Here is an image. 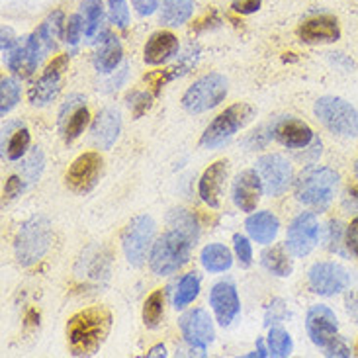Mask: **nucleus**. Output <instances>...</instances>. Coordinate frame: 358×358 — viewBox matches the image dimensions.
Returning <instances> with one entry per match:
<instances>
[{"mask_svg":"<svg viewBox=\"0 0 358 358\" xmlns=\"http://www.w3.org/2000/svg\"><path fill=\"white\" fill-rule=\"evenodd\" d=\"M0 85H2V87H0V114L6 116V114L12 112V110L16 108V104L20 102V92H22V88H20L18 80L12 77H4Z\"/></svg>","mask_w":358,"mask_h":358,"instance_id":"473e14b6","label":"nucleus"},{"mask_svg":"<svg viewBox=\"0 0 358 358\" xmlns=\"http://www.w3.org/2000/svg\"><path fill=\"white\" fill-rule=\"evenodd\" d=\"M122 129V116L116 108H104L102 112H98L96 120L92 124V141L96 143L100 149H112L116 143L117 136Z\"/></svg>","mask_w":358,"mask_h":358,"instance_id":"4be33fe9","label":"nucleus"},{"mask_svg":"<svg viewBox=\"0 0 358 358\" xmlns=\"http://www.w3.org/2000/svg\"><path fill=\"white\" fill-rule=\"evenodd\" d=\"M131 4H134V8L137 10L139 16H151L159 10L161 0H131Z\"/></svg>","mask_w":358,"mask_h":358,"instance_id":"c03bdc74","label":"nucleus"},{"mask_svg":"<svg viewBox=\"0 0 358 358\" xmlns=\"http://www.w3.org/2000/svg\"><path fill=\"white\" fill-rule=\"evenodd\" d=\"M102 165L104 161L96 151L78 155L65 175V184L69 190L75 194H88L90 190H94L102 175Z\"/></svg>","mask_w":358,"mask_h":358,"instance_id":"1a4fd4ad","label":"nucleus"},{"mask_svg":"<svg viewBox=\"0 0 358 358\" xmlns=\"http://www.w3.org/2000/svg\"><path fill=\"white\" fill-rule=\"evenodd\" d=\"M210 306H212L220 325H223V327L231 325L233 320L241 311V301H239L237 290L229 282H220L213 286L212 292H210Z\"/></svg>","mask_w":358,"mask_h":358,"instance_id":"a211bd4d","label":"nucleus"},{"mask_svg":"<svg viewBox=\"0 0 358 358\" xmlns=\"http://www.w3.org/2000/svg\"><path fill=\"white\" fill-rule=\"evenodd\" d=\"M345 245L355 257L358 259V217H355L350 225L347 227V233H345Z\"/></svg>","mask_w":358,"mask_h":358,"instance_id":"a19ab883","label":"nucleus"},{"mask_svg":"<svg viewBox=\"0 0 358 358\" xmlns=\"http://www.w3.org/2000/svg\"><path fill=\"white\" fill-rule=\"evenodd\" d=\"M355 175H357V178H358V161H357V165H355Z\"/></svg>","mask_w":358,"mask_h":358,"instance_id":"3c124183","label":"nucleus"},{"mask_svg":"<svg viewBox=\"0 0 358 358\" xmlns=\"http://www.w3.org/2000/svg\"><path fill=\"white\" fill-rule=\"evenodd\" d=\"M227 178V161H215L203 171L200 184H198V192L203 203H208L210 208L217 210L222 202L223 184Z\"/></svg>","mask_w":358,"mask_h":358,"instance_id":"aec40b11","label":"nucleus"},{"mask_svg":"<svg viewBox=\"0 0 358 358\" xmlns=\"http://www.w3.org/2000/svg\"><path fill=\"white\" fill-rule=\"evenodd\" d=\"M321 227L315 213L303 212L294 217V222L288 227V237H286V247L290 249L292 255L296 257H306L310 255L317 243H320Z\"/></svg>","mask_w":358,"mask_h":358,"instance_id":"9d476101","label":"nucleus"},{"mask_svg":"<svg viewBox=\"0 0 358 358\" xmlns=\"http://www.w3.org/2000/svg\"><path fill=\"white\" fill-rule=\"evenodd\" d=\"M339 175L329 166H311L296 180V198L308 208L325 210L337 196Z\"/></svg>","mask_w":358,"mask_h":358,"instance_id":"7ed1b4c3","label":"nucleus"},{"mask_svg":"<svg viewBox=\"0 0 358 358\" xmlns=\"http://www.w3.org/2000/svg\"><path fill=\"white\" fill-rule=\"evenodd\" d=\"M153 235H155V222L151 215H136L127 223L122 235V247L129 264L141 266L145 262Z\"/></svg>","mask_w":358,"mask_h":358,"instance_id":"6e6552de","label":"nucleus"},{"mask_svg":"<svg viewBox=\"0 0 358 358\" xmlns=\"http://www.w3.org/2000/svg\"><path fill=\"white\" fill-rule=\"evenodd\" d=\"M129 108L134 110V114H136V117H139L143 112H147L149 110V106H151V98L147 96V94H141V92H136L134 96H129Z\"/></svg>","mask_w":358,"mask_h":358,"instance_id":"37998d69","label":"nucleus"},{"mask_svg":"<svg viewBox=\"0 0 358 358\" xmlns=\"http://www.w3.org/2000/svg\"><path fill=\"white\" fill-rule=\"evenodd\" d=\"M147 357H166V349L163 345H157V347H153L147 352Z\"/></svg>","mask_w":358,"mask_h":358,"instance_id":"8fccbe9b","label":"nucleus"},{"mask_svg":"<svg viewBox=\"0 0 358 358\" xmlns=\"http://www.w3.org/2000/svg\"><path fill=\"white\" fill-rule=\"evenodd\" d=\"M306 331L315 347L327 349L339 337V320L331 308L317 303L311 306L306 315Z\"/></svg>","mask_w":358,"mask_h":358,"instance_id":"ddd939ff","label":"nucleus"},{"mask_svg":"<svg viewBox=\"0 0 358 358\" xmlns=\"http://www.w3.org/2000/svg\"><path fill=\"white\" fill-rule=\"evenodd\" d=\"M257 173L261 175L264 192L268 196H280L286 192L292 184V178H294L290 161L278 153L261 157L257 161Z\"/></svg>","mask_w":358,"mask_h":358,"instance_id":"9b49d317","label":"nucleus"},{"mask_svg":"<svg viewBox=\"0 0 358 358\" xmlns=\"http://www.w3.org/2000/svg\"><path fill=\"white\" fill-rule=\"evenodd\" d=\"M16 39L12 38V31L8 28H2V53H4V59L8 57V53L12 49L16 48Z\"/></svg>","mask_w":358,"mask_h":358,"instance_id":"de8ad7c7","label":"nucleus"},{"mask_svg":"<svg viewBox=\"0 0 358 358\" xmlns=\"http://www.w3.org/2000/svg\"><path fill=\"white\" fill-rule=\"evenodd\" d=\"M122 57H124V49L120 39L114 34H106L94 55V65L100 73H112L122 63Z\"/></svg>","mask_w":358,"mask_h":358,"instance_id":"393cba45","label":"nucleus"},{"mask_svg":"<svg viewBox=\"0 0 358 358\" xmlns=\"http://www.w3.org/2000/svg\"><path fill=\"white\" fill-rule=\"evenodd\" d=\"M352 352H350V349L347 347V343H343L341 341V337H337V339L331 343L329 347L325 349V357H350Z\"/></svg>","mask_w":358,"mask_h":358,"instance_id":"49530a36","label":"nucleus"},{"mask_svg":"<svg viewBox=\"0 0 358 358\" xmlns=\"http://www.w3.org/2000/svg\"><path fill=\"white\" fill-rule=\"evenodd\" d=\"M194 243H196V237L180 227H173L171 231L161 235L151 249V257H149L151 271L159 276H169L173 272L180 271L190 259Z\"/></svg>","mask_w":358,"mask_h":358,"instance_id":"f03ea898","label":"nucleus"},{"mask_svg":"<svg viewBox=\"0 0 358 358\" xmlns=\"http://www.w3.org/2000/svg\"><path fill=\"white\" fill-rule=\"evenodd\" d=\"M233 249H235V257H237L239 264L243 268H249L252 264V247L249 239L241 233L233 235Z\"/></svg>","mask_w":358,"mask_h":358,"instance_id":"4c0bfd02","label":"nucleus"},{"mask_svg":"<svg viewBox=\"0 0 358 358\" xmlns=\"http://www.w3.org/2000/svg\"><path fill=\"white\" fill-rule=\"evenodd\" d=\"M69 67V55H59L49 63L43 75L38 78V83L29 88V102L34 106H48L57 98L61 90V78Z\"/></svg>","mask_w":358,"mask_h":358,"instance_id":"2eb2a0df","label":"nucleus"},{"mask_svg":"<svg viewBox=\"0 0 358 358\" xmlns=\"http://www.w3.org/2000/svg\"><path fill=\"white\" fill-rule=\"evenodd\" d=\"M80 14L85 16V36L94 38L98 29L104 24V4L100 0H83L80 2Z\"/></svg>","mask_w":358,"mask_h":358,"instance_id":"c85d7f7f","label":"nucleus"},{"mask_svg":"<svg viewBox=\"0 0 358 358\" xmlns=\"http://www.w3.org/2000/svg\"><path fill=\"white\" fill-rule=\"evenodd\" d=\"M200 261H202V266L208 272H225L231 268L233 257L231 251L225 247V245H220V243H212L208 247H203L202 255H200Z\"/></svg>","mask_w":358,"mask_h":358,"instance_id":"bb28decb","label":"nucleus"},{"mask_svg":"<svg viewBox=\"0 0 358 358\" xmlns=\"http://www.w3.org/2000/svg\"><path fill=\"white\" fill-rule=\"evenodd\" d=\"M85 104V98L80 96V94H71V96L63 102V106L59 110V126H63L65 122H67V117L77 110L78 106H83Z\"/></svg>","mask_w":358,"mask_h":358,"instance_id":"ea45409f","label":"nucleus"},{"mask_svg":"<svg viewBox=\"0 0 358 358\" xmlns=\"http://www.w3.org/2000/svg\"><path fill=\"white\" fill-rule=\"evenodd\" d=\"M88 122H90V112H88V108L83 104V106H78L71 116L67 117V122L61 126L63 129V137H65V141L67 143H73L75 139L85 134V127L88 126Z\"/></svg>","mask_w":358,"mask_h":358,"instance_id":"2f4dec72","label":"nucleus"},{"mask_svg":"<svg viewBox=\"0 0 358 358\" xmlns=\"http://www.w3.org/2000/svg\"><path fill=\"white\" fill-rule=\"evenodd\" d=\"M194 0H163L161 8V24L178 28L192 18Z\"/></svg>","mask_w":358,"mask_h":358,"instance_id":"a878e982","label":"nucleus"},{"mask_svg":"<svg viewBox=\"0 0 358 358\" xmlns=\"http://www.w3.org/2000/svg\"><path fill=\"white\" fill-rule=\"evenodd\" d=\"M262 266L274 276L286 278L294 272V262H292L290 255L284 251L282 247H272L262 252Z\"/></svg>","mask_w":358,"mask_h":358,"instance_id":"cd10ccee","label":"nucleus"},{"mask_svg":"<svg viewBox=\"0 0 358 358\" xmlns=\"http://www.w3.org/2000/svg\"><path fill=\"white\" fill-rule=\"evenodd\" d=\"M357 355H358V343H357Z\"/></svg>","mask_w":358,"mask_h":358,"instance_id":"603ef678","label":"nucleus"},{"mask_svg":"<svg viewBox=\"0 0 358 358\" xmlns=\"http://www.w3.org/2000/svg\"><path fill=\"white\" fill-rule=\"evenodd\" d=\"M200 294V276L196 272H188L184 274L180 282H178V288L175 294V308L176 310H184L186 306H190Z\"/></svg>","mask_w":358,"mask_h":358,"instance_id":"c756f323","label":"nucleus"},{"mask_svg":"<svg viewBox=\"0 0 358 358\" xmlns=\"http://www.w3.org/2000/svg\"><path fill=\"white\" fill-rule=\"evenodd\" d=\"M108 16L110 22L120 29L129 26V6L127 0H108Z\"/></svg>","mask_w":358,"mask_h":358,"instance_id":"c9c22d12","label":"nucleus"},{"mask_svg":"<svg viewBox=\"0 0 358 358\" xmlns=\"http://www.w3.org/2000/svg\"><path fill=\"white\" fill-rule=\"evenodd\" d=\"M24 190V184L20 176H10L4 184V200H14L20 192Z\"/></svg>","mask_w":358,"mask_h":358,"instance_id":"a18cd8bd","label":"nucleus"},{"mask_svg":"<svg viewBox=\"0 0 358 358\" xmlns=\"http://www.w3.org/2000/svg\"><path fill=\"white\" fill-rule=\"evenodd\" d=\"M313 114L331 134L339 137H358V112L350 102L339 96H323L315 102Z\"/></svg>","mask_w":358,"mask_h":358,"instance_id":"39448f33","label":"nucleus"},{"mask_svg":"<svg viewBox=\"0 0 358 358\" xmlns=\"http://www.w3.org/2000/svg\"><path fill=\"white\" fill-rule=\"evenodd\" d=\"M43 165H45V159H43V153L39 151L38 147L29 153V157L26 159V163L22 166V173L26 176L28 182H36L41 173H43Z\"/></svg>","mask_w":358,"mask_h":358,"instance_id":"e433bc0d","label":"nucleus"},{"mask_svg":"<svg viewBox=\"0 0 358 358\" xmlns=\"http://www.w3.org/2000/svg\"><path fill=\"white\" fill-rule=\"evenodd\" d=\"M85 34V16L83 14H73L67 20V28H65V41L69 45H77L80 38Z\"/></svg>","mask_w":358,"mask_h":358,"instance_id":"58836bf2","label":"nucleus"},{"mask_svg":"<svg viewBox=\"0 0 358 358\" xmlns=\"http://www.w3.org/2000/svg\"><path fill=\"white\" fill-rule=\"evenodd\" d=\"M262 0H233V10L237 14H243V16H249V14H255L261 10Z\"/></svg>","mask_w":358,"mask_h":358,"instance_id":"79ce46f5","label":"nucleus"},{"mask_svg":"<svg viewBox=\"0 0 358 358\" xmlns=\"http://www.w3.org/2000/svg\"><path fill=\"white\" fill-rule=\"evenodd\" d=\"M298 38L310 45L333 43L341 39V26L335 16H315L306 20L298 28Z\"/></svg>","mask_w":358,"mask_h":358,"instance_id":"6ab92c4d","label":"nucleus"},{"mask_svg":"<svg viewBox=\"0 0 358 358\" xmlns=\"http://www.w3.org/2000/svg\"><path fill=\"white\" fill-rule=\"evenodd\" d=\"M178 53V38L169 29L155 31L151 38L147 39L145 49H143V59L147 65H163L169 59H173Z\"/></svg>","mask_w":358,"mask_h":358,"instance_id":"412c9836","label":"nucleus"},{"mask_svg":"<svg viewBox=\"0 0 358 358\" xmlns=\"http://www.w3.org/2000/svg\"><path fill=\"white\" fill-rule=\"evenodd\" d=\"M29 147V131L24 126H20L12 137H10L8 145L4 149V153L8 155L10 161H20L22 157L28 153Z\"/></svg>","mask_w":358,"mask_h":358,"instance_id":"f704fd0d","label":"nucleus"},{"mask_svg":"<svg viewBox=\"0 0 358 358\" xmlns=\"http://www.w3.org/2000/svg\"><path fill=\"white\" fill-rule=\"evenodd\" d=\"M347 313L358 325V292H352L347 296Z\"/></svg>","mask_w":358,"mask_h":358,"instance_id":"09e8293b","label":"nucleus"},{"mask_svg":"<svg viewBox=\"0 0 358 358\" xmlns=\"http://www.w3.org/2000/svg\"><path fill=\"white\" fill-rule=\"evenodd\" d=\"M112 327V315L102 306L75 313L67 323V341L75 357H92L104 345Z\"/></svg>","mask_w":358,"mask_h":358,"instance_id":"f257e3e1","label":"nucleus"},{"mask_svg":"<svg viewBox=\"0 0 358 358\" xmlns=\"http://www.w3.org/2000/svg\"><path fill=\"white\" fill-rule=\"evenodd\" d=\"M245 227H247V233L251 235L255 241L261 243V245H271L278 235L280 223H278V217L274 213L264 210V212H257L249 215L247 222H245Z\"/></svg>","mask_w":358,"mask_h":358,"instance_id":"b1692460","label":"nucleus"},{"mask_svg":"<svg viewBox=\"0 0 358 358\" xmlns=\"http://www.w3.org/2000/svg\"><path fill=\"white\" fill-rule=\"evenodd\" d=\"M43 53H48V48L41 41L38 31H34L31 36L24 39V43H16V48L10 51L6 57L8 69L20 77H29L38 67Z\"/></svg>","mask_w":358,"mask_h":358,"instance_id":"dca6fc26","label":"nucleus"},{"mask_svg":"<svg viewBox=\"0 0 358 358\" xmlns=\"http://www.w3.org/2000/svg\"><path fill=\"white\" fill-rule=\"evenodd\" d=\"M262 192H264V186H262V178L257 173V169H247L235 176V180H233V202L241 212H255L261 202Z\"/></svg>","mask_w":358,"mask_h":358,"instance_id":"f3484780","label":"nucleus"},{"mask_svg":"<svg viewBox=\"0 0 358 358\" xmlns=\"http://www.w3.org/2000/svg\"><path fill=\"white\" fill-rule=\"evenodd\" d=\"M274 137L288 149H303L313 141V129L298 117H286L274 127Z\"/></svg>","mask_w":358,"mask_h":358,"instance_id":"5701e85b","label":"nucleus"},{"mask_svg":"<svg viewBox=\"0 0 358 358\" xmlns=\"http://www.w3.org/2000/svg\"><path fill=\"white\" fill-rule=\"evenodd\" d=\"M163 313H165V294L163 290L151 292L143 303V323L149 329H155L163 320Z\"/></svg>","mask_w":358,"mask_h":358,"instance_id":"7c9ffc66","label":"nucleus"},{"mask_svg":"<svg viewBox=\"0 0 358 358\" xmlns=\"http://www.w3.org/2000/svg\"><path fill=\"white\" fill-rule=\"evenodd\" d=\"M255 117V108L251 104H233L227 110H223L217 117H213V122L203 129L200 137V145L206 149H217L225 145L239 129L247 126Z\"/></svg>","mask_w":358,"mask_h":358,"instance_id":"423d86ee","label":"nucleus"},{"mask_svg":"<svg viewBox=\"0 0 358 358\" xmlns=\"http://www.w3.org/2000/svg\"><path fill=\"white\" fill-rule=\"evenodd\" d=\"M180 331H182L184 341L196 349L200 355H203V350L208 345H212L215 331H213V321L210 317V313L202 308H196L184 313L182 317L178 320Z\"/></svg>","mask_w":358,"mask_h":358,"instance_id":"4468645a","label":"nucleus"},{"mask_svg":"<svg viewBox=\"0 0 358 358\" xmlns=\"http://www.w3.org/2000/svg\"><path fill=\"white\" fill-rule=\"evenodd\" d=\"M51 241H53L51 223L48 217L36 215L20 225L14 239V255L22 266H31L45 257Z\"/></svg>","mask_w":358,"mask_h":358,"instance_id":"20e7f679","label":"nucleus"},{"mask_svg":"<svg viewBox=\"0 0 358 358\" xmlns=\"http://www.w3.org/2000/svg\"><path fill=\"white\" fill-rule=\"evenodd\" d=\"M266 343H268V352L272 357H290L292 349H294L290 333L280 329V327H274V329L268 331Z\"/></svg>","mask_w":358,"mask_h":358,"instance_id":"72a5a7b5","label":"nucleus"},{"mask_svg":"<svg viewBox=\"0 0 358 358\" xmlns=\"http://www.w3.org/2000/svg\"><path fill=\"white\" fill-rule=\"evenodd\" d=\"M310 286L311 290L320 296H337L345 292L350 284V274L341 264L331 261L315 262L310 268Z\"/></svg>","mask_w":358,"mask_h":358,"instance_id":"f8f14e48","label":"nucleus"},{"mask_svg":"<svg viewBox=\"0 0 358 358\" xmlns=\"http://www.w3.org/2000/svg\"><path fill=\"white\" fill-rule=\"evenodd\" d=\"M227 96V78L220 73L200 77L184 92L182 108L188 114H203L220 106Z\"/></svg>","mask_w":358,"mask_h":358,"instance_id":"0eeeda50","label":"nucleus"}]
</instances>
